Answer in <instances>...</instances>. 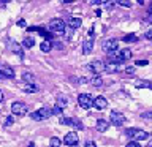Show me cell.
I'll list each match as a JSON object with an SVG mask.
<instances>
[{
	"instance_id": "cell-19",
	"label": "cell",
	"mask_w": 152,
	"mask_h": 147,
	"mask_svg": "<svg viewBox=\"0 0 152 147\" xmlns=\"http://www.w3.org/2000/svg\"><path fill=\"white\" fill-rule=\"evenodd\" d=\"M0 70L3 71V74L7 76L8 79H13V78H14V71H13V68H10V66H5V65H2V66H0Z\"/></svg>"
},
{
	"instance_id": "cell-9",
	"label": "cell",
	"mask_w": 152,
	"mask_h": 147,
	"mask_svg": "<svg viewBox=\"0 0 152 147\" xmlns=\"http://www.w3.org/2000/svg\"><path fill=\"white\" fill-rule=\"evenodd\" d=\"M89 70L90 71H94L95 74H102L104 70H106V63H104V62H102V60H94L92 63L89 65Z\"/></svg>"
},
{
	"instance_id": "cell-1",
	"label": "cell",
	"mask_w": 152,
	"mask_h": 147,
	"mask_svg": "<svg viewBox=\"0 0 152 147\" xmlns=\"http://www.w3.org/2000/svg\"><path fill=\"white\" fill-rule=\"evenodd\" d=\"M132 49H117L109 54V62H114V63H122L125 60H130L132 59Z\"/></svg>"
},
{
	"instance_id": "cell-35",
	"label": "cell",
	"mask_w": 152,
	"mask_h": 147,
	"mask_svg": "<svg viewBox=\"0 0 152 147\" xmlns=\"http://www.w3.org/2000/svg\"><path fill=\"white\" fill-rule=\"evenodd\" d=\"M142 117H144V119H151V120H152V111L144 112V114H142Z\"/></svg>"
},
{
	"instance_id": "cell-37",
	"label": "cell",
	"mask_w": 152,
	"mask_h": 147,
	"mask_svg": "<svg viewBox=\"0 0 152 147\" xmlns=\"http://www.w3.org/2000/svg\"><path fill=\"white\" fill-rule=\"evenodd\" d=\"M26 24H27V22L24 21V19H21V21H18V25H19V27H26Z\"/></svg>"
},
{
	"instance_id": "cell-22",
	"label": "cell",
	"mask_w": 152,
	"mask_h": 147,
	"mask_svg": "<svg viewBox=\"0 0 152 147\" xmlns=\"http://www.w3.org/2000/svg\"><path fill=\"white\" fill-rule=\"evenodd\" d=\"M90 84H92V85H94V87H102V85H103V79H102V78H100V76H98V74H95V76H94V78H92V79H90Z\"/></svg>"
},
{
	"instance_id": "cell-34",
	"label": "cell",
	"mask_w": 152,
	"mask_h": 147,
	"mask_svg": "<svg viewBox=\"0 0 152 147\" xmlns=\"http://www.w3.org/2000/svg\"><path fill=\"white\" fill-rule=\"evenodd\" d=\"M146 40H151L152 41V28H149V30L146 32Z\"/></svg>"
},
{
	"instance_id": "cell-18",
	"label": "cell",
	"mask_w": 152,
	"mask_h": 147,
	"mask_svg": "<svg viewBox=\"0 0 152 147\" xmlns=\"http://www.w3.org/2000/svg\"><path fill=\"white\" fill-rule=\"evenodd\" d=\"M22 90H24V92H26V93H37L38 92V87H37V85L35 84H24V87H22Z\"/></svg>"
},
{
	"instance_id": "cell-11",
	"label": "cell",
	"mask_w": 152,
	"mask_h": 147,
	"mask_svg": "<svg viewBox=\"0 0 152 147\" xmlns=\"http://www.w3.org/2000/svg\"><path fill=\"white\" fill-rule=\"evenodd\" d=\"M78 142H79V138H78V133L76 131L66 133L64 138V144H66V146H76Z\"/></svg>"
},
{
	"instance_id": "cell-7",
	"label": "cell",
	"mask_w": 152,
	"mask_h": 147,
	"mask_svg": "<svg viewBox=\"0 0 152 147\" xmlns=\"http://www.w3.org/2000/svg\"><path fill=\"white\" fill-rule=\"evenodd\" d=\"M102 49L104 52H108V54H111V52L119 49V43H117V40H104L102 43Z\"/></svg>"
},
{
	"instance_id": "cell-42",
	"label": "cell",
	"mask_w": 152,
	"mask_h": 147,
	"mask_svg": "<svg viewBox=\"0 0 152 147\" xmlns=\"http://www.w3.org/2000/svg\"><path fill=\"white\" fill-rule=\"evenodd\" d=\"M146 147H152V138L149 139V142H147V146H146Z\"/></svg>"
},
{
	"instance_id": "cell-21",
	"label": "cell",
	"mask_w": 152,
	"mask_h": 147,
	"mask_svg": "<svg viewBox=\"0 0 152 147\" xmlns=\"http://www.w3.org/2000/svg\"><path fill=\"white\" fill-rule=\"evenodd\" d=\"M40 49H41L43 52H49V51L52 49V43H51L49 40H45V41L40 44Z\"/></svg>"
},
{
	"instance_id": "cell-15",
	"label": "cell",
	"mask_w": 152,
	"mask_h": 147,
	"mask_svg": "<svg viewBox=\"0 0 152 147\" xmlns=\"http://www.w3.org/2000/svg\"><path fill=\"white\" fill-rule=\"evenodd\" d=\"M108 120H104V119H98L97 120V125H95V128H97V131H100V133H104L108 130Z\"/></svg>"
},
{
	"instance_id": "cell-36",
	"label": "cell",
	"mask_w": 152,
	"mask_h": 147,
	"mask_svg": "<svg viewBox=\"0 0 152 147\" xmlns=\"http://www.w3.org/2000/svg\"><path fill=\"white\" fill-rule=\"evenodd\" d=\"M94 3L95 5H104V3H108V0H94Z\"/></svg>"
},
{
	"instance_id": "cell-29",
	"label": "cell",
	"mask_w": 152,
	"mask_h": 147,
	"mask_svg": "<svg viewBox=\"0 0 152 147\" xmlns=\"http://www.w3.org/2000/svg\"><path fill=\"white\" fill-rule=\"evenodd\" d=\"M62 111H64V109H62V108H59L57 104H56L54 108H52V114H56V116H60V114H62Z\"/></svg>"
},
{
	"instance_id": "cell-33",
	"label": "cell",
	"mask_w": 152,
	"mask_h": 147,
	"mask_svg": "<svg viewBox=\"0 0 152 147\" xmlns=\"http://www.w3.org/2000/svg\"><path fill=\"white\" fill-rule=\"evenodd\" d=\"M147 63H149L147 60H138V62H136V66H146Z\"/></svg>"
},
{
	"instance_id": "cell-10",
	"label": "cell",
	"mask_w": 152,
	"mask_h": 147,
	"mask_svg": "<svg viewBox=\"0 0 152 147\" xmlns=\"http://www.w3.org/2000/svg\"><path fill=\"white\" fill-rule=\"evenodd\" d=\"M60 123L62 125H70V127H75V128H78V130H84V125H83V122H79L78 119H73V117H62L60 119Z\"/></svg>"
},
{
	"instance_id": "cell-38",
	"label": "cell",
	"mask_w": 152,
	"mask_h": 147,
	"mask_svg": "<svg viewBox=\"0 0 152 147\" xmlns=\"http://www.w3.org/2000/svg\"><path fill=\"white\" fill-rule=\"evenodd\" d=\"M86 147H97V146H95V142L89 141V142H86Z\"/></svg>"
},
{
	"instance_id": "cell-28",
	"label": "cell",
	"mask_w": 152,
	"mask_h": 147,
	"mask_svg": "<svg viewBox=\"0 0 152 147\" xmlns=\"http://www.w3.org/2000/svg\"><path fill=\"white\" fill-rule=\"evenodd\" d=\"M117 5H122V7H132V0H116Z\"/></svg>"
},
{
	"instance_id": "cell-4",
	"label": "cell",
	"mask_w": 152,
	"mask_h": 147,
	"mask_svg": "<svg viewBox=\"0 0 152 147\" xmlns=\"http://www.w3.org/2000/svg\"><path fill=\"white\" fill-rule=\"evenodd\" d=\"M51 116H52V109H49V108H40L38 111L30 114V117L33 119V120H37V122L46 120V119H49Z\"/></svg>"
},
{
	"instance_id": "cell-16",
	"label": "cell",
	"mask_w": 152,
	"mask_h": 147,
	"mask_svg": "<svg viewBox=\"0 0 152 147\" xmlns=\"http://www.w3.org/2000/svg\"><path fill=\"white\" fill-rule=\"evenodd\" d=\"M135 87L136 89H152V82H149V81H141L138 79L135 82Z\"/></svg>"
},
{
	"instance_id": "cell-13",
	"label": "cell",
	"mask_w": 152,
	"mask_h": 147,
	"mask_svg": "<svg viewBox=\"0 0 152 147\" xmlns=\"http://www.w3.org/2000/svg\"><path fill=\"white\" fill-rule=\"evenodd\" d=\"M94 106L102 111V109H104V108L108 106V100L104 98V97H97V98L94 100Z\"/></svg>"
},
{
	"instance_id": "cell-24",
	"label": "cell",
	"mask_w": 152,
	"mask_h": 147,
	"mask_svg": "<svg viewBox=\"0 0 152 147\" xmlns=\"http://www.w3.org/2000/svg\"><path fill=\"white\" fill-rule=\"evenodd\" d=\"M124 41L125 43H135V41H138V36L135 35V33H128V35L124 36Z\"/></svg>"
},
{
	"instance_id": "cell-23",
	"label": "cell",
	"mask_w": 152,
	"mask_h": 147,
	"mask_svg": "<svg viewBox=\"0 0 152 147\" xmlns=\"http://www.w3.org/2000/svg\"><path fill=\"white\" fill-rule=\"evenodd\" d=\"M22 79H24V82H27V84H33V82H35V76H33L32 73H24Z\"/></svg>"
},
{
	"instance_id": "cell-5",
	"label": "cell",
	"mask_w": 152,
	"mask_h": 147,
	"mask_svg": "<svg viewBox=\"0 0 152 147\" xmlns=\"http://www.w3.org/2000/svg\"><path fill=\"white\" fill-rule=\"evenodd\" d=\"M11 112L14 114V116L22 117V116H26V114L28 112V108H27V104L22 103V101H14L11 104Z\"/></svg>"
},
{
	"instance_id": "cell-27",
	"label": "cell",
	"mask_w": 152,
	"mask_h": 147,
	"mask_svg": "<svg viewBox=\"0 0 152 147\" xmlns=\"http://www.w3.org/2000/svg\"><path fill=\"white\" fill-rule=\"evenodd\" d=\"M60 144H62V141L59 139V138H51V141H49L51 147H60Z\"/></svg>"
},
{
	"instance_id": "cell-12",
	"label": "cell",
	"mask_w": 152,
	"mask_h": 147,
	"mask_svg": "<svg viewBox=\"0 0 152 147\" xmlns=\"http://www.w3.org/2000/svg\"><path fill=\"white\" fill-rule=\"evenodd\" d=\"M122 65L121 63H114V62H108L106 63V70L104 71H108V73H119V71H122Z\"/></svg>"
},
{
	"instance_id": "cell-26",
	"label": "cell",
	"mask_w": 152,
	"mask_h": 147,
	"mask_svg": "<svg viewBox=\"0 0 152 147\" xmlns=\"http://www.w3.org/2000/svg\"><path fill=\"white\" fill-rule=\"evenodd\" d=\"M11 49H13L14 54H18L19 57H22V49H21V46H19V44H16V43H13V44H11Z\"/></svg>"
},
{
	"instance_id": "cell-20",
	"label": "cell",
	"mask_w": 152,
	"mask_h": 147,
	"mask_svg": "<svg viewBox=\"0 0 152 147\" xmlns=\"http://www.w3.org/2000/svg\"><path fill=\"white\" fill-rule=\"evenodd\" d=\"M68 24H70V28H79L81 24H83V21H81L79 17H71Z\"/></svg>"
},
{
	"instance_id": "cell-43",
	"label": "cell",
	"mask_w": 152,
	"mask_h": 147,
	"mask_svg": "<svg viewBox=\"0 0 152 147\" xmlns=\"http://www.w3.org/2000/svg\"><path fill=\"white\" fill-rule=\"evenodd\" d=\"M136 2L140 3V5H144V0H136Z\"/></svg>"
},
{
	"instance_id": "cell-44",
	"label": "cell",
	"mask_w": 152,
	"mask_h": 147,
	"mask_svg": "<svg viewBox=\"0 0 152 147\" xmlns=\"http://www.w3.org/2000/svg\"><path fill=\"white\" fill-rule=\"evenodd\" d=\"M28 147H33V142H30V144H28Z\"/></svg>"
},
{
	"instance_id": "cell-31",
	"label": "cell",
	"mask_w": 152,
	"mask_h": 147,
	"mask_svg": "<svg viewBox=\"0 0 152 147\" xmlns=\"http://www.w3.org/2000/svg\"><path fill=\"white\" fill-rule=\"evenodd\" d=\"M125 147H141V146H140V142H138V141H130Z\"/></svg>"
},
{
	"instance_id": "cell-40",
	"label": "cell",
	"mask_w": 152,
	"mask_h": 147,
	"mask_svg": "<svg viewBox=\"0 0 152 147\" xmlns=\"http://www.w3.org/2000/svg\"><path fill=\"white\" fill-rule=\"evenodd\" d=\"M64 3H73V2H76V0H62Z\"/></svg>"
},
{
	"instance_id": "cell-32",
	"label": "cell",
	"mask_w": 152,
	"mask_h": 147,
	"mask_svg": "<svg viewBox=\"0 0 152 147\" xmlns=\"http://www.w3.org/2000/svg\"><path fill=\"white\" fill-rule=\"evenodd\" d=\"M125 73H128V74H135V66H127V68H125Z\"/></svg>"
},
{
	"instance_id": "cell-39",
	"label": "cell",
	"mask_w": 152,
	"mask_h": 147,
	"mask_svg": "<svg viewBox=\"0 0 152 147\" xmlns=\"http://www.w3.org/2000/svg\"><path fill=\"white\" fill-rule=\"evenodd\" d=\"M5 79H8V78H7V76L3 74V71L0 70V81H5Z\"/></svg>"
},
{
	"instance_id": "cell-14",
	"label": "cell",
	"mask_w": 152,
	"mask_h": 147,
	"mask_svg": "<svg viewBox=\"0 0 152 147\" xmlns=\"http://www.w3.org/2000/svg\"><path fill=\"white\" fill-rule=\"evenodd\" d=\"M92 49H94V43H92V40H90V38H87V40L83 43V54L89 55L90 52H92Z\"/></svg>"
},
{
	"instance_id": "cell-8",
	"label": "cell",
	"mask_w": 152,
	"mask_h": 147,
	"mask_svg": "<svg viewBox=\"0 0 152 147\" xmlns=\"http://www.w3.org/2000/svg\"><path fill=\"white\" fill-rule=\"evenodd\" d=\"M109 122H111L113 125H116V127H121V125L125 123V117H124V114H121V112L113 111L111 114H109Z\"/></svg>"
},
{
	"instance_id": "cell-6",
	"label": "cell",
	"mask_w": 152,
	"mask_h": 147,
	"mask_svg": "<svg viewBox=\"0 0 152 147\" xmlns=\"http://www.w3.org/2000/svg\"><path fill=\"white\" fill-rule=\"evenodd\" d=\"M94 100L92 98V95H89V93H81L79 97H78V104L83 109H90L94 106Z\"/></svg>"
},
{
	"instance_id": "cell-30",
	"label": "cell",
	"mask_w": 152,
	"mask_h": 147,
	"mask_svg": "<svg viewBox=\"0 0 152 147\" xmlns=\"http://www.w3.org/2000/svg\"><path fill=\"white\" fill-rule=\"evenodd\" d=\"M13 123H14L13 116H8V117H7V120H5V127H10V125H13Z\"/></svg>"
},
{
	"instance_id": "cell-2",
	"label": "cell",
	"mask_w": 152,
	"mask_h": 147,
	"mask_svg": "<svg viewBox=\"0 0 152 147\" xmlns=\"http://www.w3.org/2000/svg\"><path fill=\"white\" fill-rule=\"evenodd\" d=\"M125 135L130 138L132 141H144L149 138V133L144 130H140V128H128L125 131Z\"/></svg>"
},
{
	"instance_id": "cell-25",
	"label": "cell",
	"mask_w": 152,
	"mask_h": 147,
	"mask_svg": "<svg viewBox=\"0 0 152 147\" xmlns=\"http://www.w3.org/2000/svg\"><path fill=\"white\" fill-rule=\"evenodd\" d=\"M33 44H35V40H33L32 36H27L26 40L22 41V46H24V47H32Z\"/></svg>"
},
{
	"instance_id": "cell-3",
	"label": "cell",
	"mask_w": 152,
	"mask_h": 147,
	"mask_svg": "<svg viewBox=\"0 0 152 147\" xmlns=\"http://www.w3.org/2000/svg\"><path fill=\"white\" fill-rule=\"evenodd\" d=\"M48 27H49V30L54 32V33H64L65 28H66V24L64 22V19L56 17V19H51L49 25H48Z\"/></svg>"
},
{
	"instance_id": "cell-41",
	"label": "cell",
	"mask_w": 152,
	"mask_h": 147,
	"mask_svg": "<svg viewBox=\"0 0 152 147\" xmlns=\"http://www.w3.org/2000/svg\"><path fill=\"white\" fill-rule=\"evenodd\" d=\"M2 101H3V92L0 90V103H2Z\"/></svg>"
},
{
	"instance_id": "cell-17",
	"label": "cell",
	"mask_w": 152,
	"mask_h": 147,
	"mask_svg": "<svg viewBox=\"0 0 152 147\" xmlns=\"http://www.w3.org/2000/svg\"><path fill=\"white\" fill-rule=\"evenodd\" d=\"M56 104L59 108H66V104H68V98L65 97V95H59V97H57V101H56Z\"/></svg>"
}]
</instances>
